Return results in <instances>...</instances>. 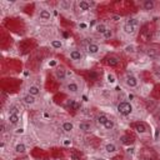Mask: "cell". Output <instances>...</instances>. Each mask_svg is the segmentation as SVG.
<instances>
[{"label":"cell","instance_id":"obj_36","mask_svg":"<svg viewBox=\"0 0 160 160\" xmlns=\"http://www.w3.org/2000/svg\"><path fill=\"white\" fill-rule=\"evenodd\" d=\"M111 19H114V21H118V20H120V16L119 15H111Z\"/></svg>","mask_w":160,"mask_h":160},{"label":"cell","instance_id":"obj_9","mask_svg":"<svg viewBox=\"0 0 160 160\" xmlns=\"http://www.w3.org/2000/svg\"><path fill=\"white\" fill-rule=\"evenodd\" d=\"M61 128H63V130H64L65 133H71V131L74 130V124L70 123V121H64L63 125H61Z\"/></svg>","mask_w":160,"mask_h":160},{"label":"cell","instance_id":"obj_12","mask_svg":"<svg viewBox=\"0 0 160 160\" xmlns=\"http://www.w3.org/2000/svg\"><path fill=\"white\" fill-rule=\"evenodd\" d=\"M154 7H155L154 0H145V1L143 3V8H144V10H153Z\"/></svg>","mask_w":160,"mask_h":160},{"label":"cell","instance_id":"obj_26","mask_svg":"<svg viewBox=\"0 0 160 160\" xmlns=\"http://www.w3.org/2000/svg\"><path fill=\"white\" fill-rule=\"evenodd\" d=\"M127 24H129V25H133V26H136L139 24V21L136 20V19H134V18H131V19H129L128 21H127Z\"/></svg>","mask_w":160,"mask_h":160},{"label":"cell","instance_id":"obj_8","mask_svg":"<svg viewBox=\"0 0 160 160\" xmlns=\"http://www.w3.org/2000/svg\"><path fill=\"white\" fill-rule=\"evenodd\" d=\"M88 53L89 54H96V53H99V50H100V48H99V45L98 44H89L88 45Z\"/></svg>","mask_w":160,"mask_h":160},{"label":"cell","instance_id":"obj_4","mask_svg":"<svg viewBox=\"0 0 160 160\" xmlns=\"http://www.w3.org/2000/svg\"><path fill=\"white\" fill-rule=\"evenodd\" d=\"M23 101H24V104H26V105H34L35 104V96L26 94L24 98H23Z\"/></svg>","mask_w":160,"mask_h":160},{"label":"cell","instance_id":"obj_19","mask_svg":"<svg viewBox=\"0 0 160 160\" xmlns=\"http://www.w3.org/2000/svg\"><path fill=\"white\" fill-rule=\"evenodd\" d=\"M108 30V28H106V25L105 24H98L95 26V31L96 33H99V34H103L104 35V33Z\"/></svg>","mask_w":160,"mask_h":160},{"label":"cell","instance_id":"obj_21","mask_svg":"<svg viewBox=\"0 0 160 160\" xmlns=\"http://www.w3.org/2000/svg\"><path fill=\"white\" fill-rule=\"evenodd\" d=\"M51 47H53L54 49H61L63 48V41L59 39H54L51 40Z\"/></svg>","mask_w":160,"mask_h":160},{"label":"cell","instance_id":"obj_24","mask_svg":"<svg viewBox=\"0 0 160 160\" xmlns=\"http://www.w3.org/2000/svg\"><path fill=\"white\" fill-rule=\"evenodd\" d=\"M60 7L64 9V10H68V9L71 7V3H70V1H61V3H60Z\"/></svg>","mask_w":160,"mask_h":160},{"label":"cell","instance_id":"obj_29","mask_svg":"<svg viewBox=\"0 0 160 160\" xmlns=\"http://www.w3.org/2000/svg\"><path fill=\"white\" fill-rule=\"evenodd\" d=\"M10 114H19V108L14 105V106H11L10 108Z\"/></svg>","mask_w":160,"mask_h":160},{"label":"cell","instance_id":"obj_34","mask_svg":"<svg viewBox=\"0 0 160 160\" xmlns=\"http://www.w3.org/2000/svg\"><path fill=\"white\" fill-rule=\"evenodd\" d=\"M15 134H24V129H23V128L15 129Z\"/></svg>","mask_w":160,"mask_h":160},{"label":"cell","instance_id":"obj_11","mask_svg":"<svg viewBox=\"0 0 160 160\" xmlns=\"http://www.w3.org/2000/svg\"><path fill=\"white\" fill-rule=\"evenodd\" d=\"M105 151L109 153V154H114L118 151V146L115 144H113V143H109V144L105 145Z\"/></svg>","mask_w":160,"mask_h":160},{"label":"cell","instance_id":"obj_3","mask_svg":"<svg viewBox=\"0 0 160 160\" xmlns=\"http://www.w3.org/2000/svg\"><path fill=\"white\" fill-rule=\"evenodd\" d=\"M70 59L74 60V61H79V60H81L83 59V54H81V51L80 50H73L70 51Z\"/></svg>","mask_w":160,"mask_h":160},{"label":"cell","instance_id":"obj_35","mask_svg":"<svg viewBox=\"0 0 160 160\" xmlns=\"http://www.w3.org/2000/svg\"><path fill=\"white\" fill-rule=\"evenodd\" d=\"M64 145H65V146H69V145H71V140H69V139H65V140H64Z\"/></svg>","mask_w":160,"mask_h":160},{"label":"cell","instance_id":"obj_30","mask_svg":"<svg viewBox=\"0 0 160 160\" xmlns=\"http://www.w3.org/2000/svg\"><path fill=\"white\" fill-rule=\"evenodd\" d=\"M156 54H158L156 49H149L148 50V55L149 56H156Z\"/></svg>","mask_w":160,"mask_h":160},{"label":"cell","instance_id":"obj_2","mask_svg":"<svg viewBox=\"0 0 160 160\" xmlns=\"http://www.w3.org/2000/svg\"><path fill=\"white\" fill-rule=\"evenodd\" d=\"M125 83H127V85L129 88H136L139 84V80L136 76L134 75H127V79H125Z\"/></svg>","mask_w":160,"mask_h":160},{"label":"cell","instance_id":"obj_18","mask_svg":"<svg viewBox=\"0 0 160 160\" xmlns=\"http://www.w3.org/2000/svg\"><path fill=\"white\" fill-rule=\"evenodd\" d=\"M109 120V118H108L106 115H104V114H101V115H99L98 118H96V121H98L99 125H101V127H104V124Z\"/></svg>","mask_w":160,"mask_h":160},{"label":"cell","instance_id":"obj_5","mask_svg":"<svg viewBox=\"0 0 160 160\" xmlns=\"http://www.w3.org/2000/svg\"><path fill=\"white\" fill-rule=\"evenodd\" d=\"M66 90L69 91V93H71V94H75V93L79 91V85L76 83H69L66 85Z\"/></svg>","mask_w":160,"mask_h":160},{"label":"cell","instance_id":"obj_32","mask_svg":"<svg viewBox=\"0 0 160 160\" xmlns=\"http://www.w3.org/2000/svg\"><path fill=\"white\" fill-rule=\"evenodd\" d=\"M70 159L71 160H80V159H81V158H80V155H78V154H70Z\"/></svg>","mask_w":160,"mask_h":160},{"label":"cell","instance_id":"obj_33","mask_svg":"<svg viewBox=\"0 0 160 160\" xmlns=\"http://www.w3.org/2000/svg\"><path fill=\"white\" fill-rule=\"evenodd\" d=\"M108 81H110V83L115 81V78H114L113 74H108Z\"/></svg>","mask_w":160,"mask_h":160},{"label":"cell","instance_id":"obj_6","mask_svg":"<svg viewBox=\"0 0 160 160\" xmlns=\"http://www.w3.org/2000/svg\"><path fill=\"white\" fill-rule=\"evenodd\" d=\"M123 30L125 34H128V35H133V34L136 31V26H133V25H129V24H125L123 26Z\"/></svg>","mask_w":160,"mask_h":160},{"label":"cell","instance_id":"obj_23","mask_svg":"<svg viewBox=\"0 0 160 160\" xmlns=\"http://www.w3.org/2000/svg\"><path fill=\"white\" fill-rule=\"evenodd\" d=\"M114 127H115V124H114V121H113L111 119H109V120H108V121L104 124V129H105V130H113Z\"/></svg>","mask_w":160,"mask_h":160},{"label":"cell","instance_id":"obj_1","mask_svg":"<svg viewBox=\"0 0 160 160\" xmlns=\"http://www.w3.org/2000/svg\"><path fill=\"white\" fill-rule=\"evenodd\" d=\"M116 109L121 115L128 116V115H130V114L133 113V105H131L129 101H123V103H120V104L118 105Z\"/></svg>","mask_w":160,"mask_h":160},{"label":"cell","instance_id":"obj_40","mask_svg":"<svg viewBox=\"0 0 160 160\" xmlns=\"http://www.w3.org/2000/svg\"><path fill=\"white\" fill-rule=\"evenodd\" d=\"M158 121H159V124H160V115L158 116Z\"/></svg>","mask_w":160,"mask_h":160},{"label":"cell","instance_id":"obj_20","mask_svg":"<svg viewBox=\"0 0 160 160\" xmlns=\"http://www.w3.org/2000/svg\"><path fill=\"white\" fill-rule=\"evenodd\" d=\"M15 151L18 153V154L25 153V151H26V146L23 144V143H19V144H16V145H15Z\"/></svg>","mask_w":160,"mask_h":160},{"label":"cell","instance_id":"obj_25","mask_svg":"<svg viewBox=\"0 0 160 160\" xmlns=\"http://www.w3.org/2000/svg\"><path fill=\"white\" fill-rule=\"evenodd\" d=\"M69 106L71 108V109H74V110H78L79 108H80V105L78 104V103H75V101H69Z\"/></svg>","mask_w":160,"mask_h":160},{"label":"cell","instance_id":"obj_28","mask_svg":"<svg viewBox=\"0 0 160 160\" xmlns=\"http://www.w3.org/2000/svg\"><path fill=\"white\" fill-rule=\"evenodd\" d=\"M103 36H104L105 39H111V38H113V30L108 29V30L104 33V35H103Z\"/></svg>","mask_w":160,"mask_h":160},{"label":"cell","instance_id":"obj_13","mask_svg":"<svg viewBox=\"0 0 160 160\" xmlns=\"http://www.w3.org/2000/svg\"><path fill=\"white\" fill-rule=\"evenodd\" d=\"M39 16H40V19H43V20H50L51 14H50V11H49V10L43 9V10H40Z\"/></svg>","mask_w":160,"mask_h":160},{"label":"cell","instance_id":"obj_14","mask_svg":"<svg viewBox=\"0 0 160 160\" xmlns=\"http://www.w3.org/2000/svg\"><path fill=\"white\" fill-rule=\"evenodd\" d=\"M55 76L58 78L59 80H65V78H66V71L63 69V68H60V69H58L55 71Z\"/></svg>","mask_w":160,"mask_h":160},{"label":"cell","instance_id":"obj_15","mask_svg":"<svg viewBox=\"0 0 160 160\" xmlns=\"http://www.w3.org/2000/svg\"><path fill=\"white\" fill-rule=\"evenodd\" d=\"M106 63L109 66H116L119 64V59L116 56H109V58L106 59Z\"/></svg>","mask_w":160,"mask_h":160},{"label":"cell","instance_id":"obj_39","mask_svg":"<svg viewBox=\"0 0 160 160\" xmlns=\"http://www.w3.org/2000/svg\"><path fill=\"white\" fill-rule=\"evenodd\" d=\"M80 28H83V29H85V28H87V25H85V24H80Z\"/></svg>","mask_w":160,"mask_h":160},{"label":"cell","instance_id":"obj_31","mask_svg":"<svg viewBox=\"0 0 160 160\" xmlns=\"http://www.w3.org/2000/svg\"><path fill=\"white\" fill-rule=\"evenodd\" d=\"M125 51H127V53H131V54H133L134 51H135V48L133 47V45H128V47L125 48Z\"/></svg>","mask_w":160,"mask_h":160},{"label":"cell","instance_id":"obj_10","mask_svg":"<svg viewBox=\"0 0 160 160\" xmlns=\"http://www.w3.org/2000/svg\"><path fill=\"white\" fill-rule=\"evenodd\" d=\"M8 120H9V124H10V125H16V124L20 121L19 114H10Z\"/></svg>","mask_w":160,"mask_h":160},{"label":"cell","instance_id":"obj_27","mask_svg":"<svg viewBox=\"0 0 160 160\" xmlns=\"http://www.w3.org/2000/svg\"><path fill=\"white\" fill-rule=\"evenodd\" d=\"M120 140H121L123 144H129V143H131V139L129 138V136H127V135L121 136V138H120Z\"/></svg>","mask_w":160,"mask_h":160},{"label":"cell","instance_id":"obj_38","mask_svg":"<svg viewBox=\"0 0 160 160\" xmlns=\"http://www.w3.org/2000/svg\"><path fill=\"white\" fill-rule=\"evenodd\" d=\"M4 131H5V125L1 124V133H4Z\"/></svg>","mask_w":160,"mask_h":160},{"label":"cell","instance_id":"obj_22","mask_svg":"<svg viewBox=\"0 0 160 160\" xmlns=\"http://www.w3.org/2000/svg\"><path fill=\"white\" fill-rule=\"evenodd\" d=\"M135 130L138 131L139 134H144L145 131H146V127H145L144 124H141V123H138V124L135 125Z\"/></svg>","mask_w":160,"mask_h":160},{"label":"cell","instance_id":"obj_17","mask_svg":"<svg viewBox=\"0 0 160 160\" xmlns=\"http://www.w3.org/2000/svg\"><path fill=\"white\" fill-rule=\"evenodd\" d=\"M78 7H79V9H80V10L87 11V10H89V9H90V4H89L88 1H85V0H81V1H79Z\"/></svg>","mask_w":160,"mask_h":160},{"label":"cell","instance_id":"obj_16","mask_svg":"<svg viewBox=\"0 0 160 160\" xmlns=\"http://www.w3.org/2000/svg\"><path fill=\"white\" fill-rule=\"evenodd\" d=\"M79 129L81 130V131H84V133H88V131L91 130V125H90L89 123L83 121V123H80V124H79Z\"/></svg>","mask_w":160,"mask_h":160},{"label":"cell","instance_id":"obj_7","mask_svg":"<svg viewBox=\"0 0 160 160\" xmlns=\"http://www.w3.org/2000/svg\"><path fill=\"white\" fill-rule=\"evenodd\" d=\"M28 94H30L33 96H38V95H40V88L36 87V85H31L28 89Z\"/></svg>","mask_w":160,"mask_h":160},{"label":"cell","instance_id":"obj_37","mask_svg":"<svg viewBox=\"0 0 160 160\" xmlns=\"http://www.w3.org/2000/svg\"><path fill=\"white\" fill-rule=\"evenodd\" d=\"M49 65H50V66H55V65H56V61H50Z\"/></svg>","mask_w":160,"mask_h":160}]
</instances>
